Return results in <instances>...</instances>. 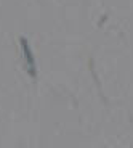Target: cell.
I'll use <instances>...</instances> for the list:
<instances>
[{
    "instance_id": "cell-1",
    "label": "cell",
    "mask_w": 133,
    "mask_h": 148,
    "mask_svg": "<svg viewBox=\"0 0 133 148\" xmlns=\"http://www.w3.org/2000/svg\"><path fill=\"white\" fill-rule=\"evenodd\" d=\"M19 42H21L22 45V52H24V58H26V64H27V73L32 76V77H35L37 76V68H35V60H34V55L32 52H31L29 45H27V40L24 39V37H21L19 39Z\"/></svg>"
}]
</instances>
